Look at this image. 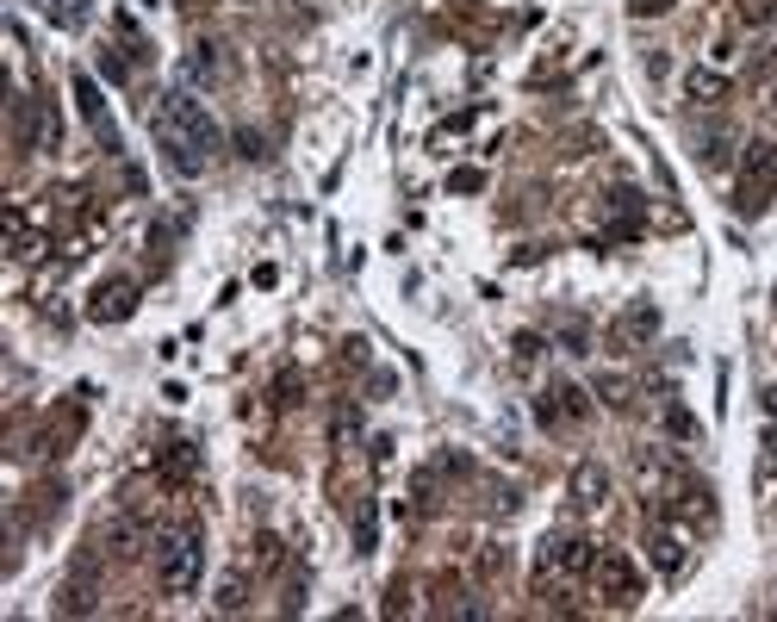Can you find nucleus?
I'll list each match as a JSON object with an SVG mask.
<instances>
[{
  "instance_id": "f257e3e1",
  "label": "nucleus",
  "mask_w": 777,
  "mask_h": 622,
  "mask_svg": "<svg viewBox=\"0 0 777 622\" xmlns=\"http://www.w3.org/2000/svg\"><path fill=\"white\" fill-rule=\"evenodd\" d=\"M150 125H156V144H162V156H168L175 175H206L212 156L224 150V131L212 125V112L199 106L187 88L162 94L156 112H150Z\"/></svg>"
},
{
  "instance_id": "f03ea898",
  "label": "nucleus",
  "mask_w": 777,
  "mask_h": 622,
  "mask_svg": "<svg viewBox=\"0 0 777 622\" xmlns=\"http://www.w3.org/2000/svg\"><path fill=\"white\" fill-rule=\"evenodd\" d=\"M156 567H162V591H168V598H187V591L199 585V567H206V542H199V529L162 535Z\"/></svg>"
},
{
  "instance_id": "7ed1b4c3",
  "label": "nucleus",
  "mask_w": 777,
  "mask_h": 622,
  "mask_svg": "<svg viewBox=\"0 0 777 622\" xmlns=\"http://www.w3.org/2000/svg\"><path fill=\"white\" fill-rule=\"evenodd\" d=\"M75 100H81V119L94 125V137H100L112 156H119V125L106 119V100H100V88H94V75H75Z\"/></svg>"
},
{
  "instance_id": "20e7f679",
  "label": "nucleus",
  "mask_w": 777,
  "mask_h": 622,
  "mask_svg": "<svg viewBox=\"0 0 777 622\" xmlns=\"http://www.w3.org/2000/svg\"><path fill=\"white\" fill-rule=\"evenodd\" d=\"M560 567V573H579V567H597L591 542H579V535H554V542H541V573Z\"/></svg>"
},
{
  "instance_id": "39448f33",
  "label": "nucleus",
  "mask_w": 777,
  "mask_h": 622,
  "mask_svg": "<svg viewBox=\"0 0 777 622\" xmlns=\"http://www.w3.org/2000/svg\"><path fill=\"white\" fill-rule=\"evenodd\" d=\"M597 585L610 591L616 604H635V598H641V573L628 567L622 554H603V560H597Z\"/></svg>"
},
{
  "instance_id": "423d86ee",
  "label": "nucleus",
  "mask_w": 777,
  "mask_h": 622,
  "mask_svg": "<svg viewBox=\"0 0 777 622\" xmlns=\"http://www.w3.org/2000/svg\"><path fill=\"white\" fill-rule=\"evenodd\" d=\"M88 311H94L100 324H119V318H131V311H137V287H131V280H106Z\"/></svg>"
},
{
  "instance_id": "0eeeda50",
  "label": "nucleus",
  "mask_w": 777,
  "mask_h": 622,
  "mask_svg": "<svg viewBox=\"0 0 777 622\" xmlns=\"http://www.w3.org/2000/svg\"><path fill=\"white\" fill-rule=\"evenodd\" d=\"M653 330H659V311L653 305H628L622 324H616V343H641V336H653Z\"/></svg>"
},
{
  "instance_id": "6e6552de",
  "label": "nucleus",
  "mask_w": 777,
  "mask_h": 622,
  "mask_svg": "<svg viewBox=\"0 0 777 622\" xmlns=\"http://www.w3.org/2000/svg\"><path fill=\"white\" fill-rule=\"evenodd\" d=\"M647 554H653V567H659V573H678V567H684V542H678L672 529H659L653 542H647Z\"/></svg>"
},
{
  "instance_id": "1a4fd4ad",
  "label": "nucleus",
  "mask_w": 777,
  "mask_h": 622,
  "mask_svg": "<svg viewBox=\"0 0 777 622\" xmlns=\"http://www.w3.org/2000/svg\"><path fill=\"white\" fill-rule=\"evenodd\" d=\"M684 88H690V100H703V106H715V100H722V94H728V81H722V75H709V69H690V81H684Z\"/></svg>"
},
{
  "instance_id": "9d476101",
  "label": "nucleus",
  "mask_w": 777,
  "mask_h": 622,
  "mask_svg": "<svg viewBox=\"0 0 777 622\" xmlns=\"http://www.w3.org/2000/svg\"><path fill=\"white\" fill-rule=\"evenodd\" d=\"M218 75V44H193L187 56V81H212Z\"/></svg>"
},
{
  "instance_id": "9b49d317",
  "label": "nucleus",
  "mask_w": 777,
  "mask_h": 622,
  "mask_svg": "<svg viewBox=\"0 0 777 622\" xmlns=\"http://www.w3.org/2000/svg\"><path fill=\"white\" fill-rule=\"evenodd\" d=\"M572 492H579L585 504H597L603 498V467H579V473H572Z\"/></svg>"
},
{
  "instance_id": "f8f14e48",
  "label": "nucleus",
  "mask_w": 777,
  "mask_h": 622,
  "mask_svg": "<svg viewBox=\"0 0 777 622\" xmlns=\"http://www.w3.org/2000/svg\"><path fill=\"white\" fill-rule=\"evenodd\" d=\"M218 610H243V579H224L218 585Z\"/></svg>"
},
{
  "instance_id": "ddd939ff",
  "label": "nucleus",
  "mask_w": 777,
  "mask_h": 622,
  "mask_svg": "<svg viewBox=\"0 0 777 622\" xmlns=\"http://www.w3.org/2000/svg\"><path fill=\"white\" fill-rule=\"evenodd\" d=\"M479 187H485L479 168H460V175H454V193H479Z\"/></svg>"
},
{
  "instance_id": "4468645a",
  "label": "nucleus",
  "mask_w": 777,
  "mask_h": 622,
  "mask_svg": "<svg viewBox=\"0 0 777 622\" xmlns=\"http://www.w3.org/2000/svg\"><path fill=\"white\" fill-rule=\"evenodd\" d=\"M666 423H672V436H697V423H690V411H672Z\"/></svg>"
},
{
  "instance_id": "2eb2a0df",
  "label": "nucleus",
  "mask_w": 777,
  "mask_h": 622,
  "mask_svg": "<svg viewBox=\"0 0 777 622\" xmlns=\"http://www.w3.org/2000/svg\"><path fill=\"white\" fill-rule=\"evenodd\" d=\"M765 411H771V417H777V386H771V392H765Z\"/></svg>"
}]
</instances>
